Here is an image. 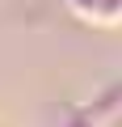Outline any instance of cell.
<instances>
[{
    "instance_id": "6da1fadb",
    "label": "cell",
    "mask_w": 122,
    "mask_h": 127,
    "mask_svg": "<svg viewBox=\"0 0 122 127\" xmlns=\"http://www.w3.org/2000/svg\"><path fill=\"white\" fill-rule=\"evenodd\" d=\"M68 9L88 26H122V0H68Z\"/></svg>"
}]
</instances>
